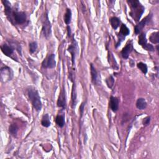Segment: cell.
Segmentation results:
<instances>
[{
  "instance_id": "obj_17",
  "label": "cell",
  "mask_w": 159,
  "mask_h": 159,
  "mask_svg": "<svg viewBox=\"0 0 159 159\" xmlns=\"http://www.w3.org/2000/svg\"><path fill=\"white\" fill-rule=\"evenodd\" d=\"M19 128L16 124H12L9 127V132L11 134V136L13 137H16L17 134L18 132Z\"/></svg>"
},
{
  "instance_id": "obj_9",
  "label": "cell",
  "mask_w": 159,
  "mask_h": 159,
  "mask_svg": "<svg viewBox=\"0 0 159 159\" xmlns=\"http://www.w3.org/2000/svg\"><path fill=\"white\" fill-rule=\"evenodd\" d=\"M90 73L91 76V81H92L93 84L95 85H99V84H101L100 79L99 78L98 73L92 63L90 64Z\"/></svg>"
},
{
  "instance_id": "obj_23",
  "label": "cell",
  "mask_w": 159,
  "mask_h": 159,
  "mask_svg": "<svg viewBox=\"0 0 159 159\" xmlns=\"http://www.w3.org/2000/svg\"><path fill=\"white\" fill-rule=\"evenodd\" d=\"M137 68L140 70L143 73L146 74L148 71V69H147V66L145 64V63H144L142 62H139L137 64Z\"/></svg>"
},
{
  "instance_id": "obj_25",
  "label": "cell",
  "mask_w": 159,
  "mask_h": 159,
  "mask_svg": "<svg viewBox=\"0 0 159 159\" xmlns=\"http://www.w3.org/2000/svg\"><path fill=\"white\" fill-rule=\"evenodd\" d=\"M106 83L107 84V86H108V88H112V87L113 86L114 84V79L113 76H109L108 78H106Z\"/></svg>"
},
{
  "instance_id": "obj_13",
  "label": "cell",
  "mask_w": 159,
  "mask_h": 159,
  "mask_svg": "<svg viewBox=\"0 0 159 159\" xmlns=\"http://www.w3.org/2000/svg\"><path fill=\"white\" fill-rule=\"evenodd\" d=\"M1 49L2 52L7 57H11L14 53V49L11 46L7 44H3L1 46Z\"/></svg>"
},
{
  "instance_id": "obj_19",
  "label": "cell",
  "mask_w": 159,
  "mask_h": 159,
  "mask_svg": "<svg viewBox=\"0 0 159 159\" xmlns=\"http://www.w3.org/2000/svg\"><path fill=\"white\" fill-rule=\"evenodd\" d=\"M76 47H77V45L71 44L69 47V48H68V51L71 55V60H72L73 65L74 64V62H75V54H76V50H77Z\"/></svg>"
},
{
  "instance_id": "obj_11",
  "label": "cell",
  "mask_w": 159,
  "mask_h": 159,
  "mask_svg": "<svg viewBox=\"0 0 159 159\" xmlns=\"http://www.w3.org/2000/svg\"><path fill=\"white\" fill-rule=\"evenodd\" d=\"M119 99L116 97L111 96L109 100V106L113 112H117L119 109Z\"/></svg>"
},
{
  "instance_id": "obj_21",
  "label": "cell",
  "mask_w": 159,
  "mask_h": 159,
  "mask_svg": "<svg viewBox=\"0 0 159 159\" xmlns=\"http://www.w3.org/2000/svg\"><path fill=\"white\" fill-rule=\"evenodd\" d=\"M139 44L142 47L144 46L147 43V40L146 39V35L145 33H142L139 36V40H138Z\"/></svg>"
},
{
  "instance_id": "obj_28",
  "label": "cell",
  "mask_w": 159,
  "mask_h": 159,
  "mask_svg": "<svg viewBox=\"0 0 159 159\" xmlns=\"http://www.w3.org/2000/svg\"><path fill=\"white\" fill-rule=\"evenodd\" d=\"M85 103H82L80 106V114H81V117H82L83 114V112H84V109H85Z\"/></svg>"
},
{
  "instance_id": "obj_6",
  "label": "cell",
  "mask_w": 159,
  "mask_h": 159,
  "mask_svg": "<svg viewBox=\"0 0 159 159\" xmlns=\"http://www.w3.org/2000/svg\"><path fill=\"white\" fill-rule=\"evenodd\" d=\"M55 55L54 54H51L42 62V67L46 69H54L56 66V61L55 60Z\"/></svg>"
},
{
  "instance_id": "obj_4",
  "label": "cell",
  "mask_w": 159,
  "mask_h": 159,
  "mask_svg": "<svg viewBox=\"0 0 159 159\" xmlns=\"http://www.w3.org/2000/svg\"><path fill=\"white\" fill-rule=\"evenodd\" d=\"M42 31L43 35L46 38H48L51 34V24L49 21L48 14L45 13L42 19Z\"/></svg>"
},
{
  "instance_id": "obj_16",
  "label": "cell",
  "mask_w": 159,
  "mask_h": 159,
  "mask_svg": "<svg viewBox=\"0 0 159 159\" xmlns=\"http://www.w3.org/2000/svg\"><path fill=\"white\" fill-rule=\"evenodd\" d=\"M71 11L69 8H67L66 12L64 14V18H63V19H64V22L67 25H69L70 22H71Z\"/></svg>"
},
{
  "instance_id": "obj_14",
  "label": "cell",
  "mask_w": 159,
  "mask_h": 159,
  "mask_svg": "<svg viewBox=\"0 0 159 159\" xmlns=\"http://www.w3.org/2000/svg\"><path fill=\"white\" fill-rule=\"evenodd\" d=\"M136 105L137 109L140 110H144L147 108V103L145 99L144 98H140L137 100Z\"/></svg>"
},
{
  "instance_id": "obj_18",
  "label": "cell",
  "mask_w": 159,
  "mask_h": 159,
  "mask_svg": "<svg viewBox=\"0 0 159 159\" xmlns=\"http://www.w3.org/2000/svg\"><path fill=\"white\" fill-rule=\"evenodd\" d=\"M111 25L114 29H117L121 24L120 19L116 17H113L110 19Z\"/></svg>"
},
{
  "instance_id": "obj_1",
  "label": "cell",
  "mask_w": 159,
  "mask_h": 159,
  "mask_svg": "<svg viewBox=\"0 0 159 159\" xmlns=\"http://www.w3.org/2000/svg\"><path fill=\"white\" fill-rule=\"evenodd\" d=\"M127 3L129 4L131 9L129 15L134 19L135 21L138 22L143 13H144L145 7L138 0H129V1L128 0Z\"/></svg>"
},
{
  "instance_id": "obj_15",
  "label": "cell",
  "mask_w": 159,
  "mask_h": 159,
  "mask_svg": "<svg viewBox=\"0 0 159 159\" xmlns=\"http://www.w3.org/2000/svg\"><path fill=\"white\" fill-rule=\"evenodd\" d=\"M41 124L42 126L45 127V128H49L50 126L51 122L50 120V117L48 114H46L43 116L41 121Z\"/></svg>"
},
{
  "instance_id": "obj_26",
  "label": "cell",
  "mask_w": 159,
  "mask_h": 159,
  "mask_svg": "<svg viewBox=\"0 0 159 159\" xmlns=\"http://www.w3.org/2000/svg\"><path fill=\"white\" fill-rule=\"evenodd\" d=\"M142 47L145 50H147V51H150V52H154V47H153L152 45L149 44V43H147L146 45H145L144 46H143Z\"/></svg>"
},
{
  "instance_id": "obj_12",
  "label": "cell",
  "mask_w": 159,
  "mask_h": 159,
  "mask_svg": "<svg viewBox=\"0 0 159 159\" xmlns=\"http://www.w3.org/2000/svg\"><path fill=\"white\" fill-rule=\"evenodd\" d=\"M130 33V31L129 29L128 28V27L126 26V24H122L121 26V28H120V33H119V35H120V42L121 43V42L125 39V37L126 36H128V35Z\"/></svg>"
},
{
  "instance_id": "obj_22",
  "label": "cell",
  "mask_w": 159,
  "mask_h": 159,
  "mask_svg": "<svg viewBox=\"0 0 159 159\" xmlns=\"http://www.w3.org/2000/svg\"><path fill=\"white\" fill-rule=\"evenodd\" d=\"M150 41L155 43V44H157V43H158L159 42V33L158 32H155V33H153L152 34H151L150 36L149 37Z\"/></svg>"
},
{
  "instance_id": "obj_2",
  "label": "cell",
  "mask_w": 159,
  "mask_h": 159,
  "mask_svg": "<svg viewBox=\"0 0 159 159\" xmlns=\"http://www.w3.org/2000/svg\"><path fill=\"white\" fill-rule=\"evenodd\" d=\"M27 94H28V97L31 102V104L35 111H41L42 108V104L37 90L34 88H30L27 90Z\"/></svg>"
},
{
  "instance_id": "obj_10",
  "label": "cell",
  "mask_w": 159,
  "mask_h": 159,
  "mask_svg": "<svg viewBox=\"0 0 159 159\" xmlns=\"http://www.w3.org/2000/svg\"><path fill=\"white\" fill-rule=\"evenodd\" d=\"M133 50V45H132V41L129 42L126 46L122 49L121 50V55L122 57L124 58H128L129 55L130 53L132 52Z\"/></svg>"
},
{
  "instance_id": "obj_7",
  "label": "cell",
  "mask_w": 159,
  "mask_h": 159,
  "mask_svg": "<svg viewBox=\"0 0 159 159\" xmlns=\"http://www.w3.org/2000/svg\"><path fill=\"white\" fill-rule=\"evenodd\" d=\"M152 15L149 14L147 16L143 19L141 21L139 22L135 26V29H134L135 34H139L142 31V29H144V27L147 24L148 22L150 21V20L152 19Z\"/></svg>"
},
{
  "instance_id": "obj_3",
  "label": "cell",
  "mask_w": 159,
  "mask_h": 159,
  "mask_svg": "<svg viewBox=\"0 0 159 159\" xmlns=\"http://www.w3.org/2000/svg\"><path fill=\"white\" fill-rule=\"evenodd\" d=\"M27 20V16L24 12L13 10V14L9 21L13 24H23Z\"/></svg>"
},
{
  "instance_id": "obj_24",
  "label": "cell",
  "mask_w": 159,
  "mask_h": 159,
  "mask_svg": "<svg viewBox=\"0 0 159 159\" xmlns=\"http://www.w3.org/2000/svg\"><path fill=\"white\" fill-rule=\"evenodd\" d=\"M38 45L37 42H33L29 43V52L31 54H34L37 49Z\"/></svg>"
},
{
  "instance_id": "obj_5",
  "label": "cell",
  "mask_w": 159,
  "mask_h": 159,
  "mask_svg": "<svg viewBox=\"0 0 159 159\" xmlns=\"http://www.w3.org/2000/svg\"><path fill=\"white\" fill-rule=\"evenodd\" d=\"M13 77V72L10 67L4 66L1 69V80L3 83H6L11 80Z\"/></svg>"
},
{
  "instance_id": "obj_8",
  "label": "cell",
  "mask_w": 159,
  "mask_h": 159,
  "mask_svg": "<svg viewBox=\"0 0 159 159\" xmlns=\"http://www.w3.org/2000/svg\"><path fill=\"white\" fill-rule=\"evenodd\" d=\"M57 106L59 108H61L62 109H65L67 106V101H66V94L64 88L63 87L60 93L58 96V98L57 100Z\"/></svg>"
},
{
  "instance_id": "obj_29",
  "label": "cell",
  "mask_w": 159,
  "mask_h": 159,
  "mask_svg": "<svg viewBox=\"0 0 159 159\" xmlns=\"http://www.w3.org/2000/svg\"><path fill=\"white\" fill-rule=\"evenodd\" d=\"M67 31H68L69 37H70V35H71V29H70V27L69 26H67Z\"/></svg>"
},
{
  "instance_id": "obj_20",
  "label": "cell",
  "mask_w": 159,
  "mask_h": 159,
  "mask_svg": "<svg viewBox=\"0 0 159 159\" xmlns=\"http://www.w3.org/2000/svg\"><path fill=\"white\" fill-rule=\"evenodd\" d=\"M55 122L60 128H63L65 126V118L62 115H57L55 118Z\"/></svg>"
},
{
  "instance_id": "obj_27",
  "label": "cell",
  "mask_w": 159,
  "mask_h": 159,
  "mask_svg": "<svg viewBox=\"0 0 159 159\" xmlns=\"http://www.w3.org/2000/svg\"><path fill=\"white\" fill-rule=\"evenodd\" d=\"M150 122V116H147L144 119H143V125L144 126H147L149 124V123Z\"/></svg>"
}]
</instances>
